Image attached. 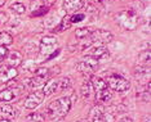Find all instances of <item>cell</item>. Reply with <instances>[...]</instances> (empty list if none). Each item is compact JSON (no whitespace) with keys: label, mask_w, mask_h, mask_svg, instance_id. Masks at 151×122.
Masks as SVG:
<instances>
[{"label":"cell","mask_w":151,"mask_h":122,"mask_svg":"<svg viewBox=\"0 0 151 122\" xmlns=\"http://www.w3.org/2000/svg\"><path fill=\"white\" fill-rule=\"evenodd\" d=\"M71 25H73V23L70 22V17H63L62 21L60 22V25L54 27L53 32H56V33H58V32H63V31H66L67 28H70Z\"/></svg>","instance_id":"obj_19"},{"label":"cell","mask_w":151,"mask_h":122,"mask_svg":"<svg viewBox=\"0 0 151 122\" xmlns=\"http://www.w3.org/2000/svg\"><path fill=\"white\" fill-rule=\"evenodd\" d=\"M48 81V76H34L32 79L29 80V85L31 87H35V89H37V87L40 86H44V84H45Z\"/></svg>","instance_id":"obj_18"},{"label":"cell","mask_w":151,"mask_h":122,"mask_svg":"<svg viewBox=\"0 0 151 122\" xmlns=\"http://www.w3.org/2000/svg\"><path fill=\"white\" fill-rule=\"evenodd\" d=\"M141 62H143L145 64L150 66V52H145L141 54Z\"/></svg>","instance_id":"obj_28"},{"label":"cell","mask_w":151,"mask_h":122,"mask_svg":"<svg viewBox=\"0 0 151 122\" xmlns=\"http://www.w3.org/2000/svg\"><path fill=\"white\" fill-rule=\"evenodd\" d=\"M6 58H8V67H13V68L19 67L23 62V55L18 50H13V52L8 53Z\"/></svg>","instance_id":"obj_13"},{"label":"cell","mask_w":151,"mask_h":122,"mask_svg":"<svg viewBox=\"0 0 151 122\" xmlns=\"http://www.w3.org/2000/svg\"><path fill=\"white\" fill-rule=\"evenodd\" d=\"M58 52H60V48H58V40L56 39V36H44L40 41V53L45 57H50L52 54Z\"/></svg>","instance_id":"obj_5"},{"label":"cell","mask_w":151,"mask_h":122,"mask_svg":"<svg viewBox=\"0 0 151 122\" xmlns=\"http://www.w3.org/2000/svg\"><path fill=\"white\" fill-rule=\"evenodd\" d=\"M17 90L14 87H5L0 91V101H4V103H8V101H12L17 95Z\"/></svg>","instance_id":"obj_15"},{"label":"cell","mask_w":151,"mask_h":122,"mask_svg":"<svg viewBox=\"0 0 151 122\" xmlns=\"http://www.w3.org/2000/svg\"><path fill=\"white\" fill-rule=\"evenodd\" d=\"M78 122H80V121H78Z\"/></svg>","instance_id":"obj_37"},{"label":"cell","mask_w":151,"mask_h":122,"mask_svg":"<svg viewBox=\"0 0 151 122\" xmlns=\"http://www.w3.org/2000/svg\"><path fill=\"white\" fill-rule=\"evenodd\" d=\"M44 116L42 113H31L25 118V122H43Z\"/></svg>","instance_id":"obj_23"},{"label":"cell","mask_w":151,"mask_h":122,"mask_svg":"<svg viewBox=\"0 0 151 122\" xmlns=\"http://www.w3.org/2000/svg\"><path fill=\"white\" fill-rule=\"evenodd\" d=\"M81 96H83L84 100L94 99V90H93L91 81H87V82L83 84V86H81Z\"/></svg>","instance_id":"obj_17"},{"label":"cell","mask_w":151,"mask_h":122,"mask_svg":"<svg viewBox=\"0 0 151 122\" xmlns=\"http://www.w3.org/2000/svg\"><path fill=\"white\" fill-rule=\"evenodd\" d=\"M11 11L16 14H23L26 12V6L22 4V3H13L11 5Z\"/></svg>","instance_id":"obj_22"},{"label":"cell","mask_w":151,"mask_h":122,"mask_svg":"<svg viewBox=\"0 0 151 122\" xmlns=\"http://www.w3.org/2000/svg\"><path fill=\"white\" fill-rule=\"evenodd\" d=\"M34 72H35L36 76H49V70L44 68V67H42V68H35Z\"/></svg>","instance_id":"obj_27"},{"label":"cell","mask_w":151,"mask_h":122,"mask_svg":"<svg viewBox=\"0 0 151 122\" xmlns=\"http://www.w3.org/2000/svg\"><path fill=\"white\" fill-rule=\"evenodd\" d=\"M105 81L107 86H110L112 90L118 91V93H124L130 87V82L120 74H110Z\"/></svg>","instance_id":"obj_6"},{"label":"cell","mask_w":151,"mask_h":122,"mask_svg":"<svg viewBox=\"0 0 151 122\" xmlns=\"http://www.w3.org/2000/svg\"><path fill=\"white\" fill-rule=\"evenodd\" d=\"M5 21H6V14L4 12H0V23L5 22Z\"/></svg>","instance_id":"obj_31"},{"label":"cell","mask_w":151,"mask_h":122,"mask_svg":"<svg viewBox=\"0 0 151 122\" xmlns=\"http://www.w3.org/2000/svg\"><path fill=\"white\" fill-rule=\"evenodd\" d=\"M84 0H65L63 1V9L66 13H76L84 6Z\"/></svg>","instance_id":"obj_11"},{"label":"cell","mask_w":151,"mask_h":122,"mask_svg":"<svg viewBox=\"0 0 151 122\" xmlns=\"http://www.w3.org/2000/svg\"><path fill=\"white\" fill-rule=\"evenodd\" d=\"M0 122H12L11 120H5V118H1V120H0Z\"/></svg>","instance_id":"obj_33"},{"label":"cell","mask_w":151,"mask_h":122,"mask_svg":"<svg viewBox=\"0 0 151 122\" xmlns=\"http://www.w3.org/2000/svg\"><path fill=\"white\" fill-rule=\"evenodd\" d=\"M104 112H105V108L102 104H96L91 109V112H89V120L92 122H104V120H102Z\"/></svg>","instance_id":"obj_14"},{"label":"cell","mask_w":151,"mask_h":122,"mask_svg":"<svg viewBox=\"0 0 151 122\" xmlns=\"http://www.w3.org/2000/svg\"><path fill=\"white\" fill-rule=\"evenodd\" d=\"M91 84L94 90V99L99 101V103H107V101L112 98V94L110 91L107 84L104 79L101 77H92Z\"/></svg>","instance_id":"obj_2"},{"label":"cell","mask_w":151,"mask_h":122,"mask_svg":"<svg viewBox=\"0 0 151 122\" xmlns=\"http://www.w3.org/2000/svg\"><path fill=\"white\" fill-rule=\"evenodd\" d=\"M42 1L44 3V6H48V8H49V6H52L54 3H56V0H42Z\"/></svg>","instance_id":"obj_30"},{"label":"cell","mask_w":151,"mask_h":122,"mask_svg":"<svg viewBox=\"0 0 151 122\" xmlns=\"http://www.w3.org/2000/svg\"><path fill=\"white\" fill-rule=\"evenodd\" d=\"M17 76H18V71H17V68L8 67V68H5L1 73H0V81H1V82H8V81L16 79Z\"/></svg>","instance_id":"obj_16"},{"label":"cell","mask_w":151,"mask_h":122,"mask_svg":"<svg viewBox=\"0 0 151 122\" xmlns=\"http://www.w3.org/2000/svg\"><path fill=\"white\" fill-rule=\"evenodd\" d=\"M71 106H73V101H71L70 98L67 96L58 98V99L53 100L47 107V116L50 120H60V118L65 117L70 112Z\"/></svg>","instance_id":"obj_1"},{"label":"cell","mask_w":151,"mask_h":122,"mask_svg":"<svg viewBox=\"0 0 151 122\" xmlns=\"http://www.w3.org/2000/svg\"><path fill=\"white\" fill-rule=\"evenodd\" d=\"M0 116L5 120H13L17 117V109L12 104L3 103L0 104Z\"/></svg>","instance_id":"obj_12"},{"label":"cell","mask_w":151,"mask_h":122,"mask_svg":"<svg viewBox=\"0 0 151 122\" xmlns=\"http://www.w3.org/2000/svg\"><path fill=\"white\" fill-rule=\"evenodd\" d=\"M13 43V36L6 31L0 32V46H8Z\"/></svg>","instance_id":"obj_20"},{"label":"cell","mask_w":151,"mask_h":122,"mask_svg":"<svg viewBox=\"0 0 151 122\" xmlns=\"http://www.w3.org/2000/svg\"><path fill=\"white\" fill-rule=\"evenodd\" d=\"M70 86V79L68 77H60V79H52L47 81V84H44L43 93L45 96H50L54 93H61L65 91L67 87Z\"/></svg>","instance_id":"obj_3"},{"label":"cell","mask_w":151,"mask_h":122,"mask_svg":"<svg viewBox=\"0 0 151 122\" xmlns=\"http://www.w3.org/2000/svg\"><path fill=\"white\" fill-rule=\"evenodd\" d=\"M112 33L106 31V30H96L91 33L89 39H91L92 44L93 43H98L99 45H104V44H109L112 41Z\"/></svg>","instance_id":"obj_9"},{"label":"cell","mask_w":151,"mask_h":122,"mask_svg":"<svg viewBox=\"0 0 151 122\" xmlns=\"http://www.w3.org/2000/svg\"><path fill=\"white\" fill-rule=\"evenodd\" d=\"M91 30L87 28V27H83V28H78L76 30V32H75V36H76V39H81V40H84V39H87V37L91 36Z\"/></svg>","instance_id":"obj_21"},{"label":"cell","mask_w":151,"mask_h":122,"mask_svg":"<svg viewBox=\"0 0 151 122\" xmlns=\"http://www.w3.org/2000/svg\"><path fill=\"white\" fill-rule=\"evenodd\" d=\"M93 1H94V3H102L104 0H93Z\"/></svg>","instance_id":"obj_35"},{"label":"cell","mask_w":151,"mask_h":122,"mask_svg":"<svg viewBox=\"0 0 151 122\" xmlns=\"http://www.w3.org/2000/svg\"><path fill=\"white\" fill-rule=\"evenodd\" d=\"M44 93L43 91H39V90H35L32 91V93H30L29 95L26 96L25 99V108H27V109H35V108L37 106H40V104L43 103L44 100Z\"/></svg>","instance_id":"obj_8"},{"label":"cell","mask_w":151,"mask_h":122,"mask_svg":"<svg viewBox=\"0 0 151 122\" xmlns=\"http://www.w3.org/2000/svg\"><path fill=\"white\" fill-rule=\"evenodd\" d=\"M111 1H114V0H111Z\"/></svg>","instance_id":"obj_36"},{"label":"cell","mask_w":151,"mask_h":122,"mask_svg":"<svg viewBox=\"0 0 151 122\" xmlns=\"http://www.w3.org/2000/svg\"><path fill=\"white\" fill-rule=\"evenodd\" d=\"M48 11H49V8L48 6H39V8H36V9H32V13H31V16L32 17H40V16H44V14H47Z\"/></svg>","instance_id":"obj_24"},{"label":"cell","mask_w":151,"mask_h":122,"mask_svg":"<svg viewBox=\"0 0 151 122\" xmlns=\"http://www.w3.org/2000/svg\"><path fill=\"white\" fill-rule=\"evenodd\" d=\"M116 21L124 30L133 31L138 26V16L134 11H122L116 16Z\"/></svg>","instance_id":"obj_4"},{"label":"cell","mask_w":151,"mask_h":122,"mask_svg":"<svg viewBox=\"0 0 151 122\" xmlns=\"http://www.w3.org/2000/svg\"><path fill=\"white\" fill-rule=\"evenodd\" d=\"M97 66H98V59L93 58V57L85 55L84 59L76 64V70L83 74H91L96 71Z\"/></svg>","instance_id":"obj_7"},{"label":"cell","mask_w":151,"mask_h":122,"mask_svg":"<svg viewBox=\"0 0 151 122\" xmlns=\"http://www.w3.org/2000/svg\"><path fill=\"white\" fill-rule=\"evenodd\" d=\"M85 55L88 57H93L96 59H105L109 57V50L105 48L104 45H94L91 46L85 50Z\"/></svg>","instance_id":"obj_10"},{"label":"cell","mask_w":151,"mask_h":122,"mask_svg":"<svg viewBox=\"0 0 151 122\" xmlns=\"http://www.w3.org/2000/svg\"><path fill=\"white\" fill-rule=\"evenodd\" d=\"M8 52H9V50L6 49V46H0V62H3V60L6 58Z\"/></svg>","instance_id":"obj_29"},{"label":"cell","mask_w":151,"mask_h":122,"mask_svg":"<svg viewBox=\"0 0 151 122\" xmlns=\"http://www.w3.org/2000/svg\"><path fill=\"white\" fill-rule=\"evenodd\" d=\"M119 122H133L132 118H128V117H125V118H122Z\"/></svg>","instance_id":"obj_32"},{"label":"cell","mask_w":151,"mask_h":122,"mask_svg":"<svg viewBox=\"0 0 151 122\" xmlns=\"http://www.w3.org/2000/svg\"><path fill=\"white\" fill-rule=\"evenodd\" d=\"M5 1H6V0H0V6L4 5V4H5Z\"/></svg>","instance_id":"obj_34"},{"label":"cell","mask_w":151,"mask_h":122,"mask_svg":"<svg viewBox=\"0 0 151 122\" xmlns=\"http://www.w3.org/2000/svg\"><path fill=\"white\" fill-rule=\"evenodd\" d=\"M84 18H85V16L83 14V13H76V14H73L70 17V22L71 23H78V22H81Z\"/></svg>","instance_id":"obj_26"},{"label":"cell","mask_w":151,"mask_h":122,"mask_svg":"<svg viewBox=\"0 0 151 122\" xmlns=\"http://www.w3.org/2000/svg\"><path fill=\"white\" fill-rule=\"evenodd\" d=\"M23 70L25 71H27V72H34V71H35V62H34V60H26L25 63H23Z\"/></svg>","instance_id":"obj_25"}]
</instances>
